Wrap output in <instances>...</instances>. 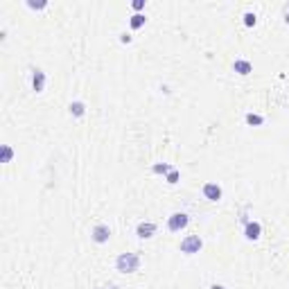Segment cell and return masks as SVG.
Wrapping results in <instances>:
<instances>
[{"label":"cell","mask_w":289,"mask_h":289,"mask_svg":"<svg viewBox=\"0 0 289 289\" xmlns=\"http://www.w3.org/2000/svg\"><path fill=\"white\" fill-rule=\"evenodd\" d=\"M68 109H70V115H75V118H81V115H84L86 113V104L84 102H70V106H68Z\"/></svg>","instance_id":"10"},{"label":"cell","mask_w":289,"mask_h":289,"mask_svg":"<svg viewBox=\"0 0 289 289\" xmlns=\"http://www.w3.org/2000/svg\"><path fill=\"white\" fill-rule=\"evenodd\" d=\"M151 170L156 172V174H165V177H167V174H170V172L174 170V167H172L170 163H156L154 167H151Z\"/></svg>","instance_id":"13"},{"label":"cell","mask_w":289,"mask_h":289,"mask_svg":"<svg viewBox=\"0 0 289 289\" xmlns=\"http://www.w3.org/2000/svg\"><path fill=\"white\" fill-rule=\"evenodd\" d=\"M210 289H226V287H224V285H212Z\"/></svg>","instance_id":"22"},{"label":"cell","mask_w":289,"mask_h":289,"mask_svg":"<svg viewBox=\"0 0 289 289\" xmlns=\"http://www.w3.org/2000/svg\"><path fill=\"white\" fill-rule=\"evenodd\" d=\"M246 125H251V127H260V125H264V118L262 115H257V113H246Z\"/></svg>","instance_id":"11"},{"label":"cell","mask_w":289,"mask_h":289,"mask_svg":"<svg viewBox=\"0 0 289 289\" xmlns=\"http://www.w3.org/2000/svg\"><path fill=\"white\" fill-rule=\"evenodd\" d=\"M144 14H133L131 16V20H129V23H131V30H140V27L144 25Z\"/></svg>","instance_id":"12"},{"label":"cell","mask_w":289,"mask_h":289,"mask_svg":"<svg viewBox=\"0 0 289 289\" xmlns=\"http://www.w3.org/2000/svg\"><path fill=\"white\" fill-rule=\"evenodd\" d=\"M233 70H235L237 75H249V72L253 70V66H251V61H246V59H237L235 64H233Z\"/></svg>","instance_id":"9"},{"label":"cell","mask_w":289,"mask_h":289,"mask_svg":"<svg viewBox=\"0 0 289 289\" xmlns=\"http://www.w3.org/2000/svg\"><path fill=\"white\" fill-rule=\"evenodd\" d=\"M140 267V257L136 253H120L115 260V269L120 273H136Z\"/></svg>","instance_id":"1"},{"label":"cell","mask_w":289,"mask_h":289,"mask_svg":"<svg viewBox=\"0 0 289 289\" xmlns=\"http://www.w3.org/2000/svg\"><path fill=\"white\" fill-rule=\"evenodd\" d=\"M256 23H257V16H256L253 12H246V14H244V25H246V27H253Z\"/></svg>","instance_id":"15"},{"label":"cell","mask_w":289,"mask_h":289,"mask_svg":"<svg viewBox=\"0 0 289 289\" xmlns=\"http://www.w3.org/2000/svg\"><path fill=\"white\" fill-rule=\"evenodd\" d=\"M260 235H262V226H260L257 222H246L244 237H246V240H251V242H256V240H260Z\"/></svg>","instance_id":"6"},{"label":"cell","mask_w":289,"mask_h":289,"mask_svg":"<svg viewBox=\"0 0 289 289\" xmlns=\"http://www.w3.org/2000/svg\"><path fill=\"white\" fill-rule=\"evenodd\" d=\"M188 222H190V217L185 215V212H174V215H170V219H167V228H170L172 233H181V230L188 226Z\"/></svg>","instance_id":"3"},{"label":"cell","mask_w":289,"mask_h":289,"mask_svg":"<svg viewBox=\"0 0 289 289\" xmlns=\"http://www.w3.org/2000/svg\"><path fill=\"white\" fill-rule=\"evenodd\" d=\"M120 41H122V43H131V36H129V34H120Z\"/></svg>","instance_id":"20"},{"label":"cell","mask_w":289,"mask_h":289,"mask_svg":"<svg viewBox=\"0 0 289 289\" xmlns=\"http://www.w3.org/2000/svg\"><path fill=\"white\" fill-rule=\"evenodd\" d=\"M46 0H39V2H34V0H27V7L30 9H34V12H39V9H46Z\"/></svg>","instance_id":"16"},{"label":"cell","mask_w":289,"mask_h":289,"mask_svg":"<svg viewBox=\"0 0 289 289\" xmlns=\"http://www.w3.org/2000/svg\"><path fill=\"white\" fill-rule=\"evenodd\" d=\"M283 16H285V23L289 25V2L285 5V9H283Z\"/></svg>","instance_id":"19"},{"label":"cell","mask_w":289,"mask_h":289,"mask_svg":"<svg viewBox=\"0 0 289 289\" xmlns=\"http://www.w3.org/2000/svg\"><path fill=\"white\" fill-rule=\"evenodd\" d=\"M32 88L34 93H43V88H46V72L39 68L32 72Z\"/></svg>","instance_id":"8"},{"label":"cell","mask_w":289,"mask_h":289,"mask_svg":"<svg viewBox=\"0 0 289 289\" xmlns=\"http://www.w3.org/2000/svg\"><path fill=\"white\" fill-rule=\"evenodd\" d=\"M178 177H181V174H178V170L174 167V170L167 174V183H170V185H177V183H178Z\"/></svg>","instance_id":"17"},{"label":"cell","mask_w":289,"mask_h":289,"mask_svg":"<svg viewBox=\"0 0 289 289\" xmlns=\"http://www.w3.org/2000/svg\"><path fill=\"white\" fill-rule=\"evenodd\" d=\"M102 289H120V287H118V285H113V283H109V285H104Z\"/></svg>","instance_id":"21"},{"label":"cell","mask_w":289,"mask_h":289,"mask_svg":"<svg viewBox=\"0 0 289 289\" xmlns=\"http://www.w3.org/2000/svg\"><path fill=\"white\" fill-rule=\"evenodd\" d=\"M204 197L208 199V201H219V199H222V188L217 183H206L204 185Z\"/></svg>","instance_id":"7"},{"label":"cell","mask_w":289,"mask_h":289,"mask_svg":"<svg viewBox=\"0 0 289 289\" xmlns=\"http://www.w3.org/2000/svg\"><path fill=\"white\" fill-rule=\"evenodd\" d=\"M12 158H14V149L9 147V144H2V163H12Z\"/></svg>","instance_id":"14"},{"label":"cell","mask_w":289,"mask_h":289,"mask_svg":"<svg viewBox=\"0 0 289 289\" xmlns=\"http://www.w3.org/2000/svg\"><path fill=\"white\" fill-rule=\"evenodd\" d=\"M154 233H156V224L154 222H140L138 228H136V235L140 240H149V237H154Z\"/></svg>","instance_id":"5"},{"label":"cell","mask_w":289,"mask_h":289,"mask_svg":"<svg viewBox=\"0 0 289 289\" xmlns=\"http://www.w3.org/2000/svg\"><path fill=\"white\" fill-rule=\"evenodd\" d=\"M204 249V240L199 235H188L181 242V253H185V256H194V253H199V251Z\"/></svg>","instance_id":"2"},{"label":"cell","mask_w":289,"mask_h":289,"mask_svg":"<svg viewBox=\"0 0 289 289\" xmlns=\"http://www.w3.org/2000/svg\"><path fill=\"white\" fill-rule=\"evenodd\" d=\"M133 9H136V12H140V9H144V0H133Z\"/></svg>","instance_id":"18"},{"label":"cell","mask_w":289,"mask_h":289,"mask_svg":"<svg viewBox=\"0 0 289 289\" xmlns=\"http://www.w3.org/2000/svg\"><path fill=\"white\" fill-rule=\"evenodd\" d=\"M91 237H93V242H97V244H106V242H109V237H111V228H109L106 224H97V226L93 228Z\"/></svg>","instance_id":"4"}]
</instances>
